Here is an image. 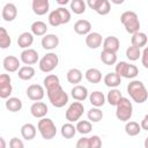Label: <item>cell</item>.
Masks as SVG:
<instances>
[{
  "label": "cell",
  "mask_w": 148,
  "mask_h": 148,
  "mask_svg": "<svg viewBox=\"0 0 148 148\" xmlns=\"http://www.w3.org/2000/svg\"><path fill=\"white\" fill-rule=\"evenodd\" d=\"M123 95L120 92V90L116 89V88H111V90L108 92V96H106V101L110 105H113L116 106L118 104V102L121 99Z\"/></svg>",
  "instance_id": "cell-34"
},
{
  "label": "cell",
  "mask_w": 148,
  "mask_h": 148,
  "mask_svg": "<svg viewBox=\"0 0 148 148\" xmlns=\"http://www.w3.org/2000/svg\"><path fill=\"white\" fill-rule=\"evenodd\" d=\"M119 46H120V42L116 36H108L103 40V50L117 53V51L119 50Z\"/></svg>",
  "instance_id": "cell-19"
},
{
  "label": "cell",
  "mask_w": 148,
  "mask_h": 148,
  "mask_svg": "<svg viewBox=\"0 0 148 148\" xmlns=\"http://www.w3.org/2000/svg\"><path fill=\"white\" fill-rule=\"evenodd\" d=\"M111 10V6H110V0H102V2L98 5V7L96 8V13L99 15H108Z\"/></svg>",
  "instance_id": "cell-41"
},
{
  "label": "cell",
  "mask_w": 148,
  "mask_h": 148,
  "mask_svg": "<svg viewBox=\"0 0 148 148\" xmlns=\"http://www.w3.org/2000/svg\"><path fill=\"white\" fill-rule=\"evenodd\" d=\"M84 76H86L87 81L90 82V83H99L101 80H102V73L97 68H89V69H87L86 73H84Z\"/></svg>",
  "instance_id": "cell-26"
},
{
  "label": "cell",
  "mask_w": 148,
  "mask_h": 148,
  "mask_svg": "<svg viewBox=\"0 0 148 148\" xmlns=\"http://www.w3.org/2000/svg\"><path fill=\"white\" fill-rule=\"evenodd\" d=\"M126 57H127V59H130L131 61L138 60V59L141 57L140 47H136V46H134V45L128 46L127 50H126Z\"/></svg>",
  "instance_id": "cell-39"
},
{
  "label": "cell",
  "mask_w": 148,
  "mask_h": 148,
  "mask_svg": "<svg viewBox=\"0 0 148 148\" xmlns=\"http://www.w3.org/2000/svg\"><path fill=\"white\" fill-rule=\"evenodd\" d=\"M21 61L25 65H34L38 61V52L34 49H24L20 54Z\"/></svg>",
  "instance_id": "cell-11"
},
{
  "label": "cell",
  "mask_w": 148,
  "mask_h": 148,
  "mask_svg": "<svg viewBox=\"0 0 148 148\" xmlns=\"http://www.w3.org/2000/svg\"><path fill=\"white\" fill-rule=\"evenodd\" d=\"M21 135H22L23 139H25L28 141L35 139V136H36V127L30 123L24 124L21 127Z\"/></svg>",
  "instance_id": "cell-27"
},
{
  "label": "cell",
  "mask_w": 148,
  "mask_h": 148,
  "mask_svg": "<svg viewBox=\"0 0 148 148\" xmlns=\"http://www.w3.org/2000/svg\"><path fill=\"white\" fill-rule=\"evenodd\" d=\"M102 146V140L98 135H92L89 138V148H99Z\"/></svg>",
  "instance_id": "cell-44"
},
{
  "label": "cell",
  "mask_w": 148,
  "mask_h": 148,
  "mask_svg": "<svg viewBox=\"0 0 148 148\" xmlns=\"http://www.w3.org/2000/svg\"><path fill=\"white\" fill-rule=\"evenodd\" d=\"M66 77H67V81L69 83H73V84H77L81 82L83 75H82V72L79 69V68H71L67 74H66Z\"/></svg>",
  "instance_id": "cell-28"
},
{
  "label": "cell",
  "mask_w": 148,
  "mask_h": 148,
  "mask_svg": "<svg viewBox=\"0 0 148 148\" xmlns=\"http://www.w3.org/2000/svg\"><path fill=\"white\" fill-rule=\"evenodd\" d=\"M141 62L145 68H148V46H146L141 53Z\"/></svg>",
  "instance_id": "cell-46"
},
{
  "label": "cell",
  "mask_w": 148,
  "mask_h": 148,
  "mask_svg": "<svg viewBox=\"0 0 148 148\" xmlns=\"http://www.w3.org/2000/svg\"><path fill=\"white\" fill-rule=\"evenodd\" d=\"M9 147L10 148H23L24 147V143L20 140V139H17V138H12L10 139V141H9Z\"/></svg>",
  "instance_id": "cell-45"
},
{
  "label": "cell",
  "mask_w": 148,
  "mask_h": 148,
  "mask_svg": "<svg viewBox=\"0 0 148 148\" xmlns=\"http://www.w3.org/2000/svg\"><path fill=\"white\" fill-rule=\"evenodd\" d=\"M89 102H90V104L92 106L101 108L105 103V96H104V94L102 91H98V90L92 91L90 94V96H89Z\"/></svg>",
  "instance_id": "cell-25"
},
{
  "label": "cell",
  "mask_w": 148,
  "mask_h": 148,
  "mask_svg": "<svg viewBox=\"0 0 148 148\" xmlns=\"http://www.w3.org/2000/svg\"><path fill=\"white\" fill-rule=\"evenodd\" d=\"M60 132H61V135H62L65 139H72V138H74V135L76 134L77 130H76V126H74L71 121H68V123H66V124H64V125L61 126Z\"/></svg>",
  "instance_id": "cell-31"
},
{
  "label": "cell",
  "mask_w": 148,
  "mask_h": 148,
  "mask_svg": "<svg viewBox=\"0 0 148 148\" xmlns=\"http://www.w3.org/2000/svg\"><path fill=\"white\" fill-rule=\"evenodd\" d=\"M88 119L90 120V121H92V123H98V121H101L102 119H103V112H102V110L99 109V108H97V106H94V108H91L89 111H88Z\"/></svg>",
  "instance_id": "cell-36"
},
{
  "label": "cell",
  "mask_w": 148,
  "mask_h": 148,
  "mask_svg": "<svg viewBox=\"0 0 148 148\" xmlns=\"http://www.w3.org/2000/svg\"><path fill=\"white\" fill-rule=\"evenodd\" d=\"M57 12H58L61 24H66L71 21V13L68 9H66L65 7H59V8H57Z\"/></svg>",
  "instance_id": "cell-42"
},
{
  "label": "cell",
  "mask_w": 148,
  "mask_h": 148,
  "mask_svg": "<svg viewBox=\"0 0 148 148\" xmlns=\"http://www.w3.org/2000/svg\"><path fill=\"white\" fill-rule=\"evenodd\" d=\"M120 22L123 23V25L125 27V30L133 35L135 32L139 31L140 29V21H139V17L136 15V13L132 12V10H127V12H124L121 15H120Z\"/></svg>",
  "instance_id": "cell-2"
},
{
  "label": "cell",
  "mask_w": 148,
  "mask_h": 148,
  "mask_svg": "<svg viewBox=\"0 0 148 148\" xmlns=\"http://www.w3.org/2000/svg\"><path fill=\"white\" fill-rule=\"evenodd\" d=\"M145 147L146 148H148V136L146 138V140H145Z\"/></svg>",
  "instance_id": "cell-53"
},
{
  "label": "cell",
  "mask_w": 148,
  "mask_h": 148,
  "mask_svg": "<svg viewBox=\"0 0 148 148\" xmlns=\"http://www.w3.org/2000/svg\"><path fill=\"white\" fill-rule=\"evenodd\" d=\"M147 40H148V37L145 32H141V31H138L135 34L132 35L131 37V44L136 46V47H143L146 44H147Z\"/></svg>",
  "instance_id": "cell-23"
},
{
  "label": "cell",
  "mask_w": 148,
  "mask_h": 148,
  "mask_svg": "<svg viewBox=\"0 0 148 148\" xmlns=\"http://www.w3.org/2000/svg\"><path fill=\"white\" fill-rule=\"evenodd\" d=\"M76 130H77V132L80 134H83L84 135V134L90 133V131L92 130V125L88 120H80L76 124Z\"/></svg>",
  "instance_id": "cell-40"
},
{
  "label": "cell",
  "mask_w": 148,
  "mask_h": 148,
  "mask_svg": "<svg viewBox=\"0 0 148 148\" xmlns=\"http://www.w3.org/2000/svg\"><path fill=\"white\" fill-rule=\"evenodd\" d=\"M10 43H12V39H10L7 30L3 27H1L0 28V47L7 49L10 46Z\"/></svg>",
  "instance_id": "cell-38"
},
{
  "label": "cell",
  "mask_w": 148,
  "mask_h": 148,
  "mask_svg": "<svg viewBox=\"0 0 148 148\" xmlns=\"http://www.w3.org/2000/svg\"><path fill=\"white\" fill-rule=\"evenodd\" d=\"M103 37L98 32H89L86 35V44L89 49H97L102 45Z\"/></svg>",
  "instance_id": "cell-15"
},
{
  "label": "cell",
  "mask_w": 148,
  "mask_h": 148,
  "mask_svg": "<svg viewBox=\"0 0 148 148\" xmlns=\"http://www.w3.org/2000/svg\"><path fill=\"white\" fill-rule=\"evenodd\" d=\"M2 65H3V68L9 72V73H14V72H17L20 69V60L14 57V56H7L3 61H2Z\"/></svg>",
  "instance_id": "cell-17"
},
{
  "label": "cell",
  "mask_w": 148,
  "mask_h": 148,
  "mask_svg": "<svg viewBox=\"0 0 148 148\" xmlns=\"http://www.w3.org/2000/svg\"><path fill=\"white\" fill-rule=\"evenodd\" d=\"M17 76L23 80V81H28V80H31L34 76H35V68L30 65L28 66H22L20 67V69L17 71Z\"/></svg>",
  "instance_id": "cell-24"
},
{
  "label": "cell",
  "mask_w": 148,
  "mask_h": 148,
  "mask_svg": "<svg viewBox=\"0 0 148 148\" xmlns=\"http://www.w3.org/2000/svg\"><path fill=\"white\" fill-rule=\"evenodd\" d=\"M46 95L50 103L56 108H62L68 103V95L65 92L61 86H58L51 90H47Z\"/></svg>",
  "instance_id": "cell-3"
},
{
  "label": "cell",
  "mask_w": 148,
  "mask_h": 148,
  "mask_svg": "<svg viewBox=\"0 0 148 148\" xmlns=\"http://www.w3.org/2000/svg\"><path fill=\"white\" fill-rule=\"evenodd\" d=\"M37 128H38L42 138L45 140H51L57 134V127H56L53 120L50 118H45V117L40 118V120L38 121Z\"/></svg>",
  "instance_id": "cell-5"
},
{
  "label": "cell",
  "mask_w": 148,
  "mask_h": 148,
  "mask_svg": "<svg viewBox=\"0 0 148 148\" xmlns=\"http://www.w3.org/2000/svg\"><path fill=\"white\" fill-rule=\"evenodd\" d=\"M112 3H114V5H121V3H124V1L125 0H110Z\"/></svg>",
  "instance_id": "cell-51"
},
{
  "label": "cell",
  "mask_w": 148,
  "mask_h": 148,
  "mask_svg": "<svg viewBox=\"0 0 148 148\" xmlns=\"http://www.w3.org/2000/svg\"><path fill=\"white\" fill-rule=\"evenodd\" d=\"M1 16L5 21L7 22H12L16 18L17 16V8L14 3L8 2L2 7V12H1Z\"/></svg>",
  "instance_id": "cell-13"
},
{
  "label": "cell",
  "mask_w": 148,
  "mask_h": 148,
  "mask_svg": "<svg viewBox=\"0 0 148 148\" xmlns=\"http://www.w3.org/2000/svg\"><path fill=\"white\" fill-rule=\"evenodd\" d=\"M59 64V58L54 52L46 53L40 60H39V69L44 73L52 72Z\"/></svg>",
  "instance_id": "cell-6"
},
{
  "label": "cell",
  "mask_w": 148,
  "mask_h": 148,
  "mask_svg": "<svg viewBox=\"0 0 148 148\" xmlns=\"http://www.w3.org/2000/svg\"><path fill=\"white\" fill-rule=\"evenodd\" d=\"M141 128L142 130H146V131H148V113L143 117V119L141 120Z\"/></svg>",
  "instance_id": "cell-49"
},
{
  "label": "cell",
  "mask_w": 148,
  "mask_h": 148,
  "mask_svg": "<svg viewBox=\"0 0 148 148\" xmlns=\"http://www.w3.org/2000/svg\"><path fill=\"white\" fill-rule=\"evenodd\" d=\"M127 94L135 103H145L148 99V91L145 84L139 80H133L127 86Z\"/></svg>",
  "instance_id": "cell-1"
},
{
  "label": "cell",
  "mask_w": 148,
  "mask_h": 148,
  "mask_svg": "<svg viewBox=\"0 0 148 148\" xmlns=\"http://www.w3.org/2000/svg\"><path fill=\"white\" fill-rule=\"evenodd\" d=\"M34 43V34L32 32H22L17 38V45L21 49H29Z\"/></svg>",
  "instance_id": "cell-22"
},
{
  "label": "cell",
  "mask_w": 148,
  "mask_h": 148,
  "mask_svg": "<svg viewBox=\"0 0 148 148\" xmlns=\"http://www.w3.org/2000/svg\"><path fill=\"white\" fill-rule=\"evenodd\" d=\"M71 95L72 97L75 99V101H80V102H83L87 99L88 97V89L84 87V86H81V84H75L72 90H71Z\"/></svg>",
  "instance_id": "cell-18"
},
{
  "label": "cell",
  "mask_w": 148,
  "mask_h": 148,
  "mask_svg": "<svg viewBox=\"0 0 148 148\" xmlns=\"http://www.w3.org/2000/svg\"><path fill=\"white\" fill-rule=\"evenodd\" d=\"M102 2V0H87V5L89 8L96 10V8L98 7V5Z\"/></svg>",
  "instance_id": "cell-48"
},
{
  "label": "cell",
  "mask_w": 148,
  "mask_h": 148,
  "mask_svg": "<svg viewBox=\"0 0 148 148\" xmlns=\"http://www.w3.org/2000/svg\"><path fill=\"white\" fill-rule=\"evenodd\" d=\"M76 147L77 148H89V138H81L79 139V141L76 142Z\"/></svg>",
  "instance_id": "cell-47"
},
{
  "label": "cell",
  "mask_w": 148,
  "mask_h": 148,
  "mask_svg": "<svg viewBox=\"0 0 148 148\" xmlns=\"http://www.w3.org/2000/svg\"><path fill=\"white\" fill-rule=\"evenodd\" d=\"M116 117L120 121H128L133 114V105L128 98L121 97V99L116 105Z\"/></svg>",
  "instance_id": "cell-4"
},
{
  "label": "cell",
  "mask_w": 148,
  "mask_h": 148,
  "mask_svg": "<svg viewBox=\"0 0 148 148\" xmlns=\"http://www.w3.org/2000/svg\"><path fill=\"white\" fill-rule=\"evenodd\" d=\"M91 30V23L88 20H79L74 24V31L77 35H88Z\"/></svg>",
  "instance_id": "cell-21"
},
{
  "label": "cell",
  "mask_w": 148,
  "mask_h": 148,
  "mask_svg": "<svg viewBox=\"0 0 148 148\" xmlns=\"http://www.w3.org/2000/svg\"><path fill=\"white\" fill-rule=\"evenodd\" d=\"M103 81H104V83H105L106 87H109V88H116V87H118L121 83V76L119 74H117L116 72H110V73H108L104 76Z\"/></svg>",
  "instance_id": "cell-20"
},
{
  "label": "cell",
  "mask_w": 148,
  "mask_h": 148,
  "mask_svg": "<svg viewBox=\"0 0 148 148\" xmlns=\"http://www.w3.org/2000/svg\"><path fill=\"white\" fill-rule=\"evenodd\" d=\"M101 60L104 65H108V66L114 65L117 62V54H116V52L103 50L101 52Z\"/></svg>",
  "instance_id": "cell-32"
},
{
  "label": "cell",
  "mask_w": 148,
  "mask_h": 148,
  "mask_svg": "<svg viewBox=\"0 0 148 148\" xmlns=\"http://www.w3.org/2000/svg\"><path fill=\"white\" fill-rule=\"evenodd\" d=\"M45 91L40 84H30L27 88V96L31 101H42L44 98Z\"/></svg>",
  "instance_id": "cell-10"
},
{
  "label": "cell",
  "mask_w": 148,
  "mask_h": 148,
  "mask_svg": "<svg viewBox=\"0 0 148 148\" xmlns=\"http://www.w3.org/2000/svg\"><path fill=\"white\" fill-rule=\"evenodd\" d=\"M49 112L47 105L44 102L40 101H36L35 103H32V105L30 106V113L32 114V117L35 118H43L46 116V113Z\"/></svg>",
  "instance_id": "cell-12"
},
{
  "label": "cell",
  "mask_w": 148,
  "mask_h": 148,
  "mask_svg": "<svg viewBox=\"0 0 148 148\" xmlns=\"http://www.w3.org/2000/svg\"><path fill=\"white\" fill-rule=\"evenodd\" d=\"M59 5H61V6H65V5H67L68 2H69V0H56Z\"/></svg>",
  "instance_id": "cell-50"
},
{
  "label": "cell",
  "mask_w": 148,
  "mask_h": 148,
  "mask_svg": "<svg viewBox=\"0 0 148 148\" xmlns=\"http://www.w3.org/2000/svg\"><path fill=\"white\" fill-rule=\"evenodd\" d=\"M125 132L130 136H135V135L140 134L141 125H139L136 121H127L125 125Z\"/></svg>",
  "instance_id": "cell-35"
},
{
  "label": "cell",
  "mask_w": 148,
  "mask_h": 148,
  "mask_svg": "<svg viewBox=\"0 0 148 148\" xmlns=\"http://www.w3.org/2000/svg\"><path fill=\"white\" fill-rule=\"evenodd\" d=\"M83 111H84V106L80 101L73 102L66 110V113H65L66 120H68L71 123L77 121L81 118V116L83 114Z\"/></svg>",
  "instance_id": "cell-8"
},
{
  "label": "cell",
  "mask_w": 148,
  "mask_h": 148,
  "mask_svg": "<svg viewBox=\"0 0 148 148\" xmlns=\"http://www.w3.org/2000/svg\"><path fill=\"white\" fill-rule=\"evenodd\" d=\"M116 73L119 74L121 77L134 79L139 74V69L135 65L128 64L126 61H119L116 65Z\"/></svg>",
  "instance_id": "cell-7"
},
{
  "label": "cell",
  "mask_w": 148,
  "mask_h": 148,
  "mask_svg": "<svg viewBox=\"0 0 148 148\" xmlns=\"http://www.w3.org/2000/svg\"><path fill=\"white\" fill-rule=\"evenodd\" d=\"M31 32L35 35V36H44L46 35V31H47V25L45 22L43 21H35L31 27Z\"/></svg>",
  "instance_id": "cell-30"
},
{
  "label": "cell",
  "mask_w": 148,
  "mask_h": 148,
  "mask_svg": "<svg viewBox=\"0 0 148 148\" xmlns=\"http://www.w3.org/2000/svg\"><path fill=\"white\" fill-rule=\"evenodd\" d=\"M49 23H50L52 27L61 25V22H60V18H59V15H58L57 9L52 10V12L49 14Z\"/></svg>",
  "instance_id": "cell-43"
},
{
  "label": "cell",
  "mask_w": 148,
  "mask_h": 148,
  "mask_svg": "<svg viewBox=\"0 0 148 148\" xmlns=\"http://www.w3.org/2000/svg\"><path fill=\"white\" fill-rule=\"evenodd\" d=\"M43 83H44V87H45V89L47 91V90H51V89L60 86V80L56 74H49L44 79Z\"/></svg>",
  "instance_id": "cell-33"
},
{
  "label": "cell",
  "mask_w": 148,
  "mask_h": 148,
  "mask_svg": "<svg viewBox=\"0 0 148 148\" xmlns=\"http://www.w3.org/2000/svg\"><path fill=\"white\" fill-rule=\"evenodd\" d=\"M6 109L10 112H17L22 109V101L17 97H8L6 103Z\"/></svg>",
  "instance_id": "cell-29"
},
{
  "label": "cell",
  "mask_w": 148,
  "mask_h": 148,
  "mask_svg": "<svg viewBox=\"0 0 148 148\" xmlns=\"http://www.w3.org/2000/svg\"><path fill=\"white\" fill-rule=\"evenodd\" d=\"M31 7H32V12L36 15L42 16L49 12L50 3H49V0H32Z\"/></svg>",
  "instance_id": "cell-14"
},
{
  "label": "cell",
  "mask_w": 148,
  "mask_h": 148,
  "mask_svg": "<svg viewBox=\"0 0 148 148\" xmlns=\"http://www.w3.org/2000/svg\"><path fill=\"white\" fill-rule=\"evenodd\" d=\"M59 45V37L54 34L44 35L42 38V46L45 50H53Z\"/></svg>",
  "instance_id": "cell-16"
},
{
  "label": "cell",
  "mask_w": 148,
  "mask_h": 148,
  "mask_svg": "<svg viewBox=\"0 0 148 148\" xmlns=\"http://www.w3.org/2000/svg\"><path fill=\"white\" fill-rule=\"evenodd\" d=\"M10 76L8 74H1L0 75V97L3 99H7L12 91H13V87L10 83Z\"/></svg>",
  "instance_id": "cell-9"
},
{
  "label": "cell",
  "mask_w": 148,
  "mask_h": 148,
  "mask_svg": "<svg viewBox=\"0 0 148 148\" xmlns=\"http://www.w3.org/2000/svg\"><path fill=\"white\" fill-rule=\"evenodd\" d=\"M71 9L74 14H83L86 12V2L83 0H72L71 1Z\"/></svg>",
  "instance_id": "cell-37"
},
{
  "label": "cell",
  "mask_w": 148,
  "mask_h": 148,
  "mask_svg": "<svg viewBox=\"0 0 148 148\" xmlns=\"http://www.w3.org/2000/svg\"><path fill=\"white\" fill-rule=\"evenodd\" d=\"M5 147H6L5 140H3V138H0V148H5Z\"/></svg>",
  "instance_id": "cell-52"
}]
</instances>
